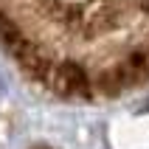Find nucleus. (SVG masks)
<instances>
[{
    "label": "nucleus",
    "instance_id": "f257e3e1",
    "mask_svg": "<svg viewBox=\"0 0 149 149\" xmlns=\"http://www.w3.org/2000/svg\"><path fill=\"white\" fill-rule=\"evenodd\" d=\"M0 45L62 99L149 84V0H0Z\"/></svg>",
    "mask_w": 149,
    "mask_h": 149
}]
</instances>
